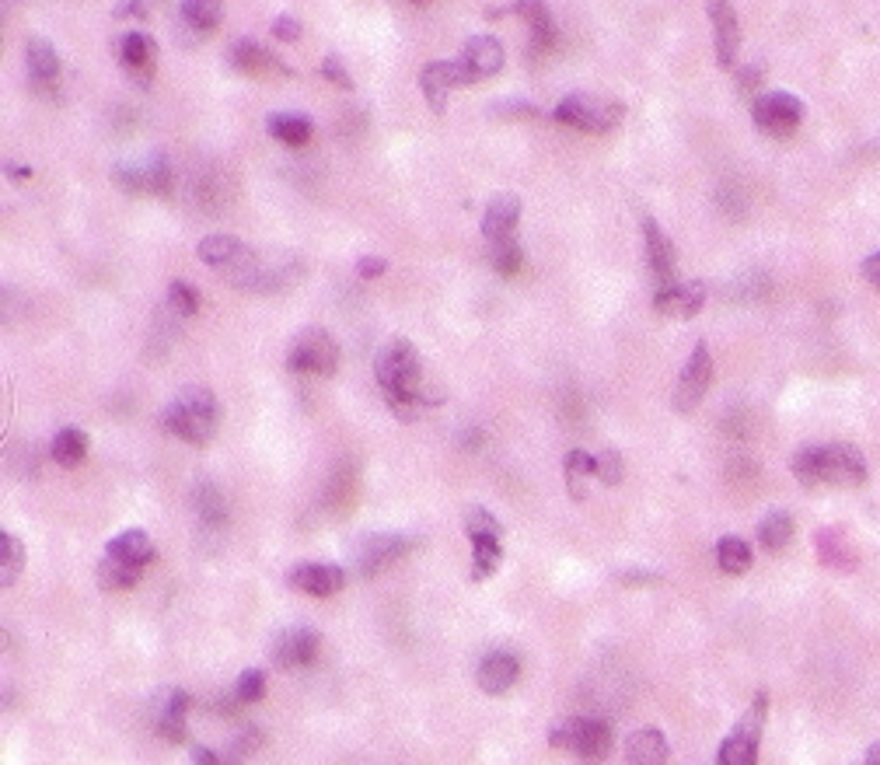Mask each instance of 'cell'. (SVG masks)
Segmentation results:
<instances>
[{
	"label": "cell",
	"instance_id": "1",
	"mask_svg": "<svg viewBox=\"0 0 880 765\" xmlns=\"http://www.w3.org/2000/svg\"><path fill=\"white\" fill-rule=\"evenodd\" d=\"M374 378L385 392L388 409L406 423L416 420L430 402H437V395H427L420 353L406 339H392V343L381 346L378 360H374Z\"/></svg>",
	"mask_w": 880,
	"mask_h": 765
},
{
	"label": "cell",
	"instance_id": "2",
	"mask_svg": "<svg viewBox=\"0 0 880 765\" xmlns=\"http://www.w3.org/2000/svg\"><path fill=\"white\" fill-rule=\"evenodd\" d=\"M793 476L800 486H842L856 490L867 483V462L853 444H814L800 448L793 458Z\"/></svg>",
	"mask_w": 880,
	"mask_h": 765
},
{
	"label": "cell",
	"instance_id": "3",
	"mask_svg": "<svg viewBox=\"0 0 880 765\" xmlns=\"http://www.w3.org/2000/svg\"><path fill=\"white\" fill-rule=\"evenodd\" d=\"M304 273V262L290 252H255L248 249L238 266L227 273V280L245 294H280L290 290Z\"/></svg>",
	"mask_w": 880,
	"mask_h": 765
},
{
	"label": "cell",
	"instance_id": "4",
	"mask_svg": "<svg viewBox=\"0 0 880 765\" xmlns=\"http://www.w3.org/2000/svg\"><path fill=\"white\" fill-rule=\"evenodd\" d=\"M220 406L214 392L203 385H189L175 395V402L165 409V427L168 434L182 437L186 444H207L217 434Z\"/></svg>",
	"mask_w": 880,
	"mask_h": 765
},
{
	"label": "cell",
	"instance_id": "5",
	"mask_svg": "<svg viewBox=\"0 0 880 765\" xmlns=\"http://www.w3.org/2000/svg\"><path fill=\"white\" fill-rule=\"evenodd\" d=\"M549 745L552 748H563V752H573L580 762L587 765H601L612 755V727L608 720L598 717H570V720H559L556 727L549 731Z\"/></svg>",
	"mask_w": 880,
	"mask_h": 765
},
{
	"label": "cell",
	"instance_id": "6",
	"mask_svg": "<svg viewBox=\"0 0 880 765\" xmlns=\"http://www.w3.org/2000/svg\"><path fill=\"white\" fill-rule=\"evenodd\" d=\"M626 116V105L622 102H608V98L598 95H566L563 102L552 109V119L570 130H584V133H608L622 123Z\"/></svg>",
	"mask_w": 880,
	"mask_h": 765
},
{
	"label": "cell",
	"instance_id": "7",
	"mask_svg": "<svg viewBox=\"0 0 880 765\" xmlns=\"http://www.w3.org/2000/svg\"><path fill=\"white\" fill-rule=\"evenodd\" d=\"M287 367L297 374H315V378H329L339 367V346L336 339L325 329L311 325V329L297 332V339L290 343L287 353Z\"/></svg>",
	"mask_w": 880,
	"mask_h": 765
},
{
	"label": "cell",
	"instance_id": "8",
	"mask_svg": "<svg viewBox=\"0 0 880 765\" xmlns=\"http://www.w3.org/2000/svg\"><path fill=\"white\" fill-rule=\"evenodd\" d=\"M765 710H769V699H765V692H758L755 703H751L748 710H744V717L734 724V731L723 738L720 765H755L758 762V741H762Z\"/></svg>",
	"mask_w": 880,
	"mask_h": 765
},
{
	"label": "cell",
	"instance_id": "9",
	"mask_svg": "<svg viewBox=\"0 0 880 765\" xmlns=\"http://www.w3.org/2000/svg\"><path fill=\"white\" fill-rule=\"evenodd\" d=\"M112 179L126 189V193H140V196H172V165L161 154H151V158L140 161H123V165L112 168Z\"/></svg>",
	"mask_w": 880,
	"mask_h": 765
},
{
	"label": "cell",
	"instance_id": "10",
	"mask_svg": "<svg viewBox=\"0 0 880 765\" xmlns=\"http://www.w3.org/2000/svg\"><path fill=\"white\" fill-rule=\"evenodd\" d=\"M751 119L762 133L769 137H790L804 119V102L790 91H772V95H758L751 102Z\"/></svg>",
	"mask_w": 880,
	"mask_h": 765
},
{
	"label": "cell",
	"instance_id": "11",
	"mask_svg": "<svg viewBox=\"0 0 880 765\" xmlns=\"http://www.w3.org/2000/svg\"><path fill=\"white\" fill-rule=\"evenodd\" d=\"M413 545V538L399 535V531H378V535L360 538L357 549H353V573L357 577H374L385 566H392L399 556H406Z\"/></svg>",
	"mask_w": 880,
	"mask_h": 765
},
{
	"label": "cell",
	"instance_id": "12",
	"mask_svg": "<svg viewBox=\"0 0 880 765\" xmlns=\"http://www.w3.org/2000/svg\"><path fill=\"white\" fill-rule=\"evenodd\" d=\"M465 84H475V74L465 67V60H434L427 63V67L420 70V88H423V98H427V105L434 112H444L447 109V95H451L454 88H465Z\"/></svg>",
	"mask_w": 880,
	"mask_h": 765
},
{
	"label": "cell",
	"instance_id": "13",
	"mask_svg": "<svg viewBox=\"0 0 880 765\" xmlns=\"http://www.w3.org/2000/svg\"><path fill=\"white\" fill-rule=\"evenodd\" d=\"M709 385H713V357H709L706 343H695L688 364L681 367L678 388H674V406H678V413H692V409L706 399Z\"/></svg>",
	"mask_w": 880,
	"mask_h": 765
},
{
	"label": "cell",
	"instance_id": "14",
	"mask_svg": "<svg viewBox=\"0 0 880 765\" xmlns=\"http://www.w3.org/2000/svg\"><path fill=\"white\" fill-rule=\"evenodd\" d=\"M25 67L28 77H32V88L46 98L60 95V56H56V46L42 35H28L25 39Z\"/></svg>",
	"mask_w": 880,
	"mask_h": 765
},
{
	"label": "cell",
	"instance_id": "15",
	"mask_svg": "<svg viewBox=\"0 0 880 765\" xmlns=\"http://www.w3.org/2000/svg\"><path fill=\"white\" fill-rule=\"evenodd\" d=\"M116 56H119V67L137 84L147 88V84L154 81V70H158V42L147 32H126L123 39L116 42Z\"/></svg>",
	"mask_w": 880,
	"mask_h": 765
},
{
	"label": "cell",
	"instance_id": "16",
	"mask_svg": "<svg viewBox=\"0 0 880 765\" xmlns=\"http://www.w3.org/2000/svg\"><path fill=\"white\" fill-rule=\"evenodd\" d=\"M227 63H231L234 70H241V74H248V77H290V74H294V70H290L287 63L273 53V49L259 46V42H252V39L234 42V46L227 49Z\"/></svg>",
	"mask_w": 880,
	"mask_h": 765
},
{
	"label": "cell",
	"instance_id": "17",
	"mask_svg": "<svg viewBox=\"0 0 880 765\" xmlns=\"http://www.w3.org/2000/svg\"><path fill=\"white\" fill-rule=\"evenodd\" d=\"M709 21H713L716 63L730 70L737 60V49H741V25H737L734 0H709Z\"/></svg>",
	"mask_w": 880,
	"mask_h": 765
},
{
	"label": "cell",
	"instance_id": "18",
	"mask_svg": "<svg viewBox=\"0 0 880 765\" xmlns=\"http://www.w3.org/2000/svg\"><path fill=\"white\" fill-rule=\"evenodd\" d=\"M318 647H322V636L311 626L283 629L273 643V661L276 668H304L318 657Z\"/></svg>",
	"mask_w": 880,
	"mask_h": 765
},
{
	"label": "cell",
	"instance_id": "19",
	"mask_svg": "<svg viewBox=\"0 0 880 765\" xmlns=\"http://www.w3.org/2000/svg\"><path fill=\"white\" fill-rule=\"evenodd\" d=\"M643 228V245H647V262L654 269L657 287H671L674 273H678V252H674V242L660 231V224L650 214H643L640 221Z\"/></svg>",
	"mask_w": 880,
	"mask_h": 765
},
{
	"label": "cell",
	"instance_id": "20",
	"mask_svg": "<svg viewBox=\"0 0 880 765\" xmlns=\"http://www.w3.org/2000/svg\"><path fill=\"white\" fill-rule=\"evenodd\" d=\"M517 675H521V661H517L510 650H489L479 661V671H475V682L486 696H503V692L514 689Z\"/></svg>",
	"mask_w": 880,
	"mask_h": 765
},
{
	"label": "cell",
	"instance_id": "21",
	"mask_svg": "<svg viewBox=\"0 0 880 765\" xmlns=\"http://www.w3.org/2000/svg\"><path fill=\"white\" fill-rule=\"evenodd\" d=\"M706 304V287L699 280H674L671 287H660L657 290V301L654 308L664 318H695Z\"/></svg>",
	"mask_w": 880,
	"mask_h": 765
},
{
	"label": "cell",
	"instance_id": "22",
	"mask_svg": "<svg viewBox=\"0 0 880 765\" xmlns=\"http://www.w3.org/2000/svg\"><path fill=\"white\" fill-rule=\"evenodd\" d=\"M346 573L343 566L332 563H301L290 570V587L301 594H311V598H329L343 587Z\"/></svg>",
	"mask_w": 880,
	"mask_h": 765
},
{
	"label": "cell",
	"instance_id": "23",
	"mask_svg": "<svg viewBox=\"0 0 880 765\" xmlns=\"http://www.w3.org/2000/svg\"><path fill=\"white\" fill-rule=\"evenodd\" d=\"M517 221H521V200L514 193H500L489 200L486 214H482V235L489 245L507 242V238H514Z\"/></svg>",
	"mask_w": 880,
	"mask_h": 765
},
{
	"label": "cell",
	"instance_id": "24",
	"mask_svg": "<svg viewBox=\"0 0 880 765\" xmlns=\"http://www.w3.org/2000/svg\"><path fill=\"white\" fill-rule=\"evenodd\" d=\"M189 196H193V207L203 210V214H220V210L231 203V182L220 168H203L200 175H193L189 182Z\"/></svg>",
	"mask_w": 880,
	"mask_h": 765
},
{
	"label": "cell",
	"instance_id": "25",
	"mask_svg": "<svg viewBox=\"0 0 880 765\" xmlns=\"http://www.w3.org/2000/svg\"><path fill=\"white\" fill-rule=\"evenodd\" d=\"M193 706L189 692L182 689H168L165 696L158 699V710H154V724H158L161 738H168L172 745H182L186 741V713Z\"/></svg>",
	"mask_w": 880,
	"mask_h": 765
},
{
	"label": "cell",
	"instance_id": "26",
	"mask_svg": "<svg viewBox=\"0 0 880 765\" xmlns=\"http://www.w3.org/2000/svg\"><path fill=\"white\" fill-rule=\"evenodd\" d=\"M461 60H465V67L475 74V81H482V77H493L503 70V46L500 39H493V35H472V39L465 42V49H461Z\"/></svg>",
	"mask_w": 880,
	"mask_h": 765
},
{
	"label": "cell",
	"instance_id": "27",
	"mask_svg": "<svg viewBox=\"0 0 880 765\" xmlns=\"http://www.w3.org/2000/svg\"><path fill=\"white\" fill-rule=\"evenodd\" d=\"M224 0H182L179 4V32H186L189 42L207 39L220 21Z\"/></svg>",
	"mask_w": 880,
	"mask_h": 765
},
{
	"label": "cell",
	"instance_id": "28",
	"mask_svg": "<svg viewBox=\"0 0 880 765\" xmlns=\"http://www.w3.org/2000/svg\"><path fill=\"white\" fill-rule=\"evenodd\" d=\"M193 507H196V517H200V528L203 531H224L227 528V500L224 493H220L217 483H210V479H200V483L193 486Z\"/></svg>",
	"mask_w": 880,
	"mask_h": 765
},
{
	"label": "cell",
	"instance_id": "29",
	"mask_svg": "<svg viewBox=\"0 0 880 765\" xmlns=\"http://www.w3.org/2000/svg\"><path fill=\"white\" fill-rule=\"evenodd\" d=\"M245 252H248V245H241V238H234V235H207L200 245H196L200 262H207L210 269H224V273H231Z\"/></svg>",
	"mask_w": 880,
	"mask_h": 765
},
{
	"label": "cell",
	"instance_id": "30",
	"mask_svg": "<svg viewBox=\"0 0 880 765\" xmlns=\"http://www.w3.org/2000/svg\"><path fill=\"white\" fill-rule=\"evenodd\" d=\"M667 738L654 727H640L629 734L626 741V759L629 765H667Z\"/></svg>",
	"mask_w": 880,
	"mask_h": 765
},
{
	"label": "cell",
	"instance_id": "31",
	"mask_svg": "<svg viewBox=\"0 0 880 765\" xmlns=\"http://www.w3.org/2000/svg\"><path fill=\"white\" fill-rule=\"evenodd\" d=\"M514 11L528 21L531 28V46L538 53H549V46L556 42V25H552V11L542 0H514Z\"/></svg>",
	"mask_w": 880,
	"mask_h": 765
},
{
	"label": "cell",
	"instance_id": "32",
	"mask_svg": "<svg viewBox=\"0 0 880 765\" xmlns=\"http://www.w3.org/2000/svg\"><path fill=\"white\" fill-rule=\"evenodd\" d=\"M105 552H109V556H116V559H126V563H133V566H140V570H144V566L154 559V542H151V535H147V531L130 528V531H123V535L112 538Z\"/></svg>",
	"mask_w": 880,
	"mask_h": 765
},
{
	"label": "cell",
	"instance_id": "33",
	"mask_svg": "<svg viewBox=\"0 0 880 765\" xmlns=\"http://www.w3.org/2000/svg\"><path fill=\"white\" fill-rule=\"evenodd\" d=\"M269 133H273L280 144L301 147L311 140L315 126H311L308 116H297V112H276V116H269Z\"/></svg>",
	"mask_w": 880,
	"mask_h": 765
},
{
	"label": "cell",
	"instance_id": "34",
	"mask_svg": "<svg viewBox=\"0 0 880 765\" xmlns=\"http://www.w3.org/2000/svg\"><path fill=\"white\" fill-rule=\"evenodd\" d=\"M598 476V458L587 455V451H570L566 455V490H570L573 500L587 497V479Z\"/></svg>",
	"mask_w": 880,
	"mask_h": 765
},
{
	"label": "cell",
	"instance_id": "35",
	"mask_svg": "<svg viewBox=\"0 0 880 765\" xmlns=\"http://www.w3.org/2000/svg\"><path fill=\"white\" fill-rule=\"evenodd\" d=\"M95 573H98V584H102L105 591H126V587H133L140 580V566L109 556V552H105V559L98 563Z\"/></svg>",
	"mask_w": 880,
	"mask_h": 765
},
{
	"label": "cell",
	"instance_id": "36",
	"mask_svg": "<svg viewBox=\"0 0 880 765\" xmlns=\"http://www.w3.org/2000/svg\"><path fill=\"white\" fill-rule=\"evenodd\" d=\"M84 455H88V437H84V430L63 427L60 434L53 437V458L63 465V469H74V465H81Z\"/></svg>",
	"mask_w": 880,
	"mask_h": 765
},
{
	"label": "cell",
	"instance_id": "37",
	"mask_svg": "<svg viewBox=\"0 0 880 765\" xmlns=\"http://www.w3.org/2000/svg\"><path fill=\"white\" fill-rule=\"evenodd\" d=\"M758 542L769 552H783L786 545L793 542V517L783 514V510H772V514L758 524Z\"/></svg>",
	"mask_w": 880,
	"mask_h": 765
},
{
	"label": "cell",
	"instance_id": "38",
	"mask_svg": "<svg viewBox=\"0 0 880 765\" xmlns=\"http://www.w3.org/2000/svg\"><path fill=\"white\" fill-rule=\"evenodd\" d=\"M503 559V545L496 535H482V538H472V580H486L496 573V566H500Z\"/></svg>",
	"mask_w": 880,
	"mask_h": 765
},
{
	"label": "cell",
	"instance_id": "39",
	"mask_svg": "<svg viewBox=\"0 0 880 765\" xmlns=\"http://www.w3.org/2000/svg\"><path fill=\"white\" fill-rule=\"evenodd\" d=\"M716 563H720V570L730 573V577H737V573H748L751 545L744 542V538H737V535L720 538V542H716Z\"/></svg>",
	"mask_w": 880,
	"mask_h": 765
},
{
	"label": "cell",
	"instance_id": "40",
	"mask_svg": "<svg viewBox=\"0 0 880 765\" xmlns=\"http://www.w3.org/2000/svg\"><path fill=\"white\" fill-rule=\"evenodd\" d=\"M818 549H821V559H825L828 566H835V570H849V566L856 563L853 549H849V542L839 535V531H821Z\"/></svg>",
	"mask_w": 880,
	"mask_h": 765
},
{
	"label": "cell",
	"instance_id": "41",
	"mask_svg": "<svg viewBox=\"0 0 880 765\" xmlns=\"http://www.w3.org/2000/svg\"><path fill=\"white\" fill-rule=\"evenodd\" d=\"M489 262H493L496 273L514 276V273H521V266H524V252H521V245H517L514 238H507V242H496L493 245V252H489Z\"/></svg>",
	"mask_w": 880,
	"mask_h": 765
},
{
	"label": "cell",
	"instance_id": "42",
	"mask_svg": "<svg viewBox=\"0 0 880 765\" xmlns=\"http://www.w3.org/2000/svg\"><path fill=\"white\" fill-rule=\"evenodd\" d=\"M165 304H168V308L175 311V315L189 318V315H196V308H200V290H196V287H189L186 280H175L172 287H168V297H165Z\"/></svg>",
	"mask_w": 880,
	"mask_h": 765
},
{
	"label": "cell",
	"instance_id": "43",
	"mask_svg": "<svg viewBox=\"0 0 880 765\" xmlns=\"http://www.w3.org/2000/svg\"><path fill=\"white\" fill-rule=\"evenodd\" d=\"M0 559H4V570H0V584L11 587L14 580H18L21 566H25V549H21V542L14 535H4V542H0Z\"/></svg>",
	"mask_w": 880,
	"mask_h": 765
},
{
	"label": "cell",
	"instance_id": "44",
	"mask_svg": "<svg viewBox=\"0 0 880 765\" xmlns=\"http://www.w3.org/2000/svg\"><path fill=\"white\" fill-rule=\"evenodd\" d=\"M234 696H238V703H241V706H248V703H259V699L266 696V675H262L259 668H248V671H241L238 685H234Z\"/></svg>",
	"mask_w": 880,
	"mask_h": 765
},
{
	"label": "cell",
	"instance_id": "45",
	"mask_svg": "<svg viewBox=\"0 0 880 765\" xmlns=\"http://www.w3.org/2000/svg\"><path fill=\"white\" fill-rule=\"evenodd\" d=\"M465 535L468 538H482V535L500 538V521H496L486 507H468L465 510Z\"/></svg>",
	"mask_w": 880,
	"mask_h": 765
},
{
	"label": "cell",
	"instance_id": "46",
	"mask_svg": "<svg viewBox=\"0 0 880 765\" xmlns=\"http://www.w3.org/2000/svg\"><path fill=\"white\" fill-rule=\"evenodd\" d=\"M598 479L605 486H619L626 479V462L619 451H601L598 455Z\"/></svg>",
	"mask_w": 880,
	"mask_h": 765
},
{
	"label": "cell",
	"instance_id": "47",
	"mask_svg": "<svg viewBox=\"0 0 880 765\" xmlns=\"http://www.w3.org/2000/svg\"><path fill=\"white\" fill-rule=\"evenodd\" d=\"M322 77L329 84H339V88H346L350 91L353 88V77H350V70H346V63H343V56H336V53H329L322 60Z\"/></svg>",
	"mask_w": 880,
	"mask_h": 765
},
{
	"label": "cell",
	"instance_id": "48",
	"mask_svg": "<svg viewBox=\"0 0 880 765\" xmlns=\"http://www.w3.org/2000/svg\"><path fill=\"white\" fill-rule=\"evenodd\" d=\"M273 35L280 42H297L301 39V21L294 14H276L273 18Z\"/></svg>",
	"mask_w": 880,
	"mask_h": 765
},
{
	"label": "cell",
	"instance_id": "49",
	"mask_svg": "<svg viewBox=\"0 0 880 765\" xmlns=\"http://www.w3.org/2000/svg\"><path fill=\"white\" fill-rule=\"evenodd\" d=\"M730 290H734V294L741 297V301H755V297H762L765 280H762V273H748V276H744V280H737Z\"/></svg>",
	"mask_w": 880,
	"mask_h": 765
},
{
	"label": "cell",
	"instance_id": "50",
	"mask_svg": "<svg viewBox=\"0 0 880 765\" xmlns=\"http://www.w3.org/2000/svg\"><path fill=\"white\" fill-rule=\"evenodd\" d=\"M496 116H521V119H528V116H538V109H535V102H521V98H510V102H496Z\"/></svg>",
	"mask_w": 880,
	"mask_h": 765
},
{
	"label": "cell",
	"instance_id": "51",
	"mask_svg": "<svg viewBox=\"0 0 880 765\" xmlns=\"http://www.w3.org/2000/svg\"><path fill=\"white\" fill-rule=\"evenodd\" d=\"M388 269V262L381 259V255H364V259L357 262V273L364 276V280H374V276H381Z\"/></svg>",
	"mask_w": 880,
	"mask_h": 765
},
{
	"label": "cell",
	"instance_id": "52",
	"mask_svg": "<svg viewBox=\"0 0 880 765\" xmlns=\"http://www.w3.org/2000/svg\"><path fill=\"white\" fill-rule=\"evenodd\" d=\"M112 14H116V18H144V14H147V0H116Z\"/></svg>",
	"mask_w": 880,
	"mask_h": 765
},
{
	"label": "cell",
	"instance_id": "53",
	"mask_svg": "<svg viewBox=\"0 0 880 765\" xmlns=\"http://www.w3.org/2000/svg\"><path fill=\"white\" fill-rule=\"evenodd\" d=\"M189 765H224V762H220L217 755L210 752V748L193 745V748H189Z\"/></svg>",
	"mask_w": 880,
	"mask_h": 765
},
{
	"label": "cell",
	"instance_id": "54",
	"mask_svg": "<svg viewBox=\"0 0 880 765\" xmlns=\"http://www.w3.org/2000/svg\"><path fill=\"white\" fill-rule=\"evenodd\" d=\"M737 84H741V91H751V88H758V84H762V67H744L741 74H737Z\"/></svg>",
	"mask_w": 880,
	"mask_h": 765
},
{
	"label": "cell",
	"instance_id": "55",
	"mask_svg": "<svg viewBox=\"0 0 880 765\" xmlns=\"http://www.w3.org/2000/svg\"><path fill=\"white\" fill-rule=\"evenodd\" d=\"M863 276H867V280L880 290V252H874L867 262H863Z\"/></svg>",
	"mask_w": 880,
	"mask_h": 765
},
{
	"label": "cell",
	"instance_id": "56",
	"mask_svg": "<svg viewBox=\"0 0 880 765\" xmlns=\"http://www.w3.org/2000/svg\"><path fill=\"white\" fill-rule=\"evenodd\" d=\"M657 573H640V570H633V573H626V577H622V584H657Z\"/></svg>",
	"mask_w": 880,
	"mask_h": 765
},
{
	"label": "cell",
	"instance_id": "57",
	"mask_svg": "<svg viewBox=\"0 0 880 765\" xmlns=\"http://www.w3.org/2000/svg\"><path fill=\"white\" fill-rule=\"evenodd\" d=\"M860 765H880V741H874V745L867 748V755L860 759Z\"/></svg>",
	"mask_w": 880,
	"mask_h": 765
},
{
	"label": "cell",
	"instance_id": "58",
	"mask_svg": "<svg viewBox=\"0 0 880 765\" xmlns=\"http://www.w3.org/2000/svg\"><path fill=\"white\" fill-rule=\"evenodd\" d=\"M7 175H11V179H32L28 168H14V165H7Z\"/></svg>",
	"mask_w": 880,
	"mask_h": 765
}]
</instances>
